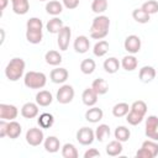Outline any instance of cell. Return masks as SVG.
Wrapping results in <instances>:
<instances>
[{
	"label": "cell",
	"instance_id": "1",
	"mask_svg": "<svg viewBox=\"0 0 158 158\" xmlns=\"http://www.w3.org/2000/svg\"><path fill=\"white\" fill-rule=\"evenodd\" d=\"M110 28V19L105 15H98L94 17L90 26V37L94 40H104Z\"/></svg>",
	"mask_w": 158,
	"mask_h": 158
},
{
	"label": "cell",
	"instance_id": "2",
	"mask_svg": "<svg viewBox=\"0 0 158 158\" xmlns=\"http://www.w3.org/2000/svg\"><path fill=\"white\" fill-rule=\"evenodd\" d=\"M25 67H26V63L22 58L20 57H15L12 58L6 68H5V75L6 78L10 80V81H17L22 78L23 73H25Z\"/></svg>",
	"mask_w": 158,
	"mask_h": 158
},
{
	"label": "cell",
	"instance_id": "3",
	"mask_svg": "<svg viewBox=\"0 0 158 158\" xmlns=\"http://www.w3.org/2000/svg\"><path fill=\"white\" fill-rule=\"evenodd\" d=\"M47 83V77L42 72L30 70L23 77V84L28 89H42Z\"/></svg>",
	"mask_w": 158,
	"mask_h": 158
},
{
	"label": "cell",
	"instance_id": "4",
	"mask_svg": "<svg viewBox=\"0 0 158 158\" xmlns=\"http://www.w3.org/2000/svg\"><path fill=\"white\" fill-rule=\"evenodd\" d=\"M74 94H75V93H74V89H73L72 85H69V84H63V85L58 89L56 99H57V101H58L59 104L65 105V104H69V102L73 101Z\"/></svg>",
	"mask_w": 158,
	"mask_h": 158
},
{
	"label": "cell",
	"instance_id": "5",
	"mask_svg": "<svg viewBox=\"0 0 158 158\" xmlns=\"http://www.w3.org/2000/svg\"><path fill=\"white\" fill-rule=\"evenodd\" d=\"M26 142L32 147H37L41 143H43L44 142V135H43L42 128L31 127L30 130H27V132H26Z\"/></svg>",
	"mask_w": 158,
	"mask_h": 158
},
{
	"label": "cell",
	"instance_id": "6",
	"mask_svg": "<svg viewBox=\"0 0 158 158\" xmlns=\"http://www.w3.org/2000/svg\"><path fill=\"white\" fill-rule=\"evenodd\" d=\"M146 136L149 139L157 141L158 142V116L156 115H151L146 118Z\"/></svg>",
	"mask_w": 158,
	"mask_h": 158
},
{
	"label": "cell",
	"instance_id": "7",
	"mask_svg": "<svg viewBox=\"0 0 158 158\" xmlns=\"http://www.w3.org/2000/svg\"><path fill=\"white\" fill-rule=\"evenodd\" d=\"M95 139V131L90 127H81L77 132V141L83 146H89Z\"/></svg>",
	"mask_w": 158,
	"mask_h": 158
},
{
	"label": "cell",
	"instance_id": "8",
	"mask_svg": "<svg viewBox=\"0 0 158 158\" xmlns=\"http://www.w3.org/2000/svg\"><path fill=\"white\" fill-rule=\"evenodd\" d=\"M58 38H57V44L59 47L60 51H67L69 47V42L72 38V30L69 26H63L62 30L57 33Z\"/></svg>",
	"mask_w": 158,
	"mask_h": 158
},
{
	"label": "cell",
	"instance_id": "9",
	"mask_svg": "<svg viewBox=\"0 0 158 158\" xmlns=\"http://www.w3.org/2000/svg\"><path fill=\"white\" fill-rule=\"evenodd\" d=\"M141 38L136 35H130L126 37L125 42H123V47L125 49L130 53V54H136L139 52L141 49Z\"/></svg>",
	"mask_w": 158,
	"mask_h": 158
},
{
	"label": "cell",
	"instance_id": "10",
	"mask_svg": "<svg viewBox=\"0 0 158 158\" xmlns=\"http://www.w3.org/2000/svg\"><path fill=\"white\" fill-rule=\"evenodd\" d=\"M19 110L11 104H0V118L6 121H12L17 117Z\"/></svg>",
	"mask_w": 158,
	"mask_h": 158
},
{
	"label": "cell",
	"instance_id": "11",
	"mask_svg": "<svg viewBox=\"0 0 158 158\" xmlns=\"http://www.w3.org/2000/svg\"><path fill=\"white\" fill-rule=\"evenodd\" d=\"M69 77V73L65 68H54L51 70V74H49V78L52 80V83L54 84H63L67 81Z\"/></svg>",
	"mask_w": 158,
	"mask_h": 158
},
{
	"label": "cell",
	"instance_id": "12",
	"mask_svg": "<svg viewBox=\"0 0 158 158\" xmlns=\"http://www.w3.org/2000/svg\"><path fill=\"white\" fill-rule=\"evenodd\" d=\"M40 109H38V104L37 102H26L22 105L21 107V115L25 118H35L38 116Z\"/></svg>",
	"mask_w": 158,
	"mask_h": 158
},
{
	"label": "cell",
	"instance_id": "13",
	"mask_svg": "<svg viewBox=\"0 0 158 158\" xmlns=\"http://www.w3.org/2000/svg\"><path fill=\"white\" fill-rule=\"evenodd\" d=\"M74 51L79 54H84L89 51L90 48V41L86 36L81 35V36H78L75 40H74Z\"/></svg>",
	"mask_w": 158,
	"mask_h": 158
},
{
	"label": "cell",
	"instance_id": "14",
	"mask_svg": "<svg viewBox=\"0 0 158 158\" xmlns=\"http://www.w3.org/2000/svg\"><path fill=\"white\" fill-rule=\"evenodd\" d=\"M98 96H99L98 93L90 86V88H86L83 91V94H81V101H83V104L85 106L91 107V106H94L98 102Z\"/></svg>",
	"mask_w": 158,
	"mask_h": 158
},
{
	"label": "cell",
	"instance_id": "15",
	"mask_svg": "<svg viewBox=\"0 0 158 158\" xmlns=\"http://www.w3.org/2000/svg\"><path fill=\"white\" fill-rule=\"evenodd\" d=\"M104 117V112L100 107H96V106H91L90 109L86 110L85 112V120L88 122H91V123H96L99 122L100 120H102Z\"/></svg>",
	"mask_w": 158,
	"mask_h": 158
},
{
	"label": "cell",
	"instance_id": "16",
	"mask_svg": "<svg viewBox=\"0 0 158 158\" xmlns=\"http://www.w3.org/2000/svg\"><path fill=\"white\" fill-rule=\"evenodd\" d=\"M138 77L142 83H151L156 78V69L151 65H144L139 69Z\"/></svg>",
	"mask_w": 158,
	"mask_h": 158
},
{
	"label": "cell",
	"instance_id": "17",
	"mask_svg": "<svg viewBox=\"0 0 158 158\" xmlns=\"http://www.w3.org/2000/svg\"><path fill=\"white\" fill-rule=\"evenodd\" d=\"M52 101H53V95L48 90H40L36 94V102L38 104V106H42V107L49 106Z\"/></svg>",
	"mask_w": 158,
	"mask_h": 158
},
{
	"label": "cell",
	"instance_id": "18",
	"mask_svg": "<svg viewBox=\"0 0 158 158\" xmlns=\"http://www.w3.org/2000/svg\"><path fill=\"white\" fill-rule=\"evenodd\" d=\"M44 149L48 153H57L60 148V142L56 136H48L43 142Z\"/></svg>",
	"mask_w": 158,
	"mask_h": 158
},
{
	"label": "cell",
	"instance_id": "19",
	"mask_svg": "<svg viewBox=\"0 0 158 158\" xmlns=\"http://www.w3.org/2000/svg\"><path fill=\"white\" fill-rule=\"evenodd\" d=\"M11 4H12V11L16 15H25L30 10L28 0H11Z\"/></svg>",
	"mask_w": 158,
	"mask_h": 158
},
{
	"label": "cell",
	"instance_id": "20",
	"mask_svg": "<svg viewBox=\"0 0 158 158\" xmlns=\"http://www.w3.org/2000/svg\"><path fill=\"white\" fill-rule=\"evenodd\" d=\"M121 67V62L116 57H110L104 62V69L109 74H115Z\"/></svg>",
	"mask_w": 158,
	"mask_h": 158
},
{
	"label": "cell",
	"instance_id": "21",
	"mask_svg": "<svg viewBox=\"0 0 158 158\" xmlns=\"http://www.w3.org/2000/svg\"><path fill=\"white\" fill-rule=\"evenodd\" d=\"M122 149H123L122 142H120L118 139H114V141L107 143V146H106V154L110 156V157H116V156L122 153Z\"/></svg>",
	"mask_w": 158,
	"mask_h": 158
},
{
	"label": "cell",
	"instance_id": "22",
	"mask_svg": "<svg viewBox=\"0 0 158 158\" xmlns=\"http://www.w3.org/2000/svg\"><path fill=\"white\" fill-rule=\"evenodd\" d=\"M44 59H46V63L47 64L53 65V67H57V65H59L62 63V54L58 51L51 49V51H48L44 54Z\"/></svg>",
	"mask_w": 158,
	"mask_h": 158
},
{
	"label": "cell",
	"instance_id": "23",
	"mask_svg": "<svg viewBox=\"0 0 158 158\" xmlns=\"http://www.w3.org/2000/svg\"><path fill=\"white\" fill-rule=\"evenodd\" d=\"M138 65V60L137 58L133 56V54H128V56H125L121 60V67L126 70V72H132L137 68Z\"/></svg>",
	"mask_w": 158,
	"mask_h": 158
},
{
	"label": "cell",
	"instance_id": "24",
	"mask_svg": "<svg viewBox=\"0 0 158 158\" xmlns=\"http://www.w3.org/2000/svg\"><path fill=\"white\" fill-rule=\"evenodd\" d=\"M37 123L41 128H51L54 123V117L52 114L49 112H43L38 116L37 118Z\"/></svg>",
	"mask_w": 158,
	"mask_h": 158
},
{
	"label": "cell",
	"instance_id": "25",
	"mask_svg": "<svg viewBox=\"0 0 158 158\" xmlns=\"http://www.w3.org/2000/svg\"><path fill=\"white\" fill-rule=\"evenodd\" d=\"M22 132V127L21 125L12 120V121H9V126H7V137L11 138V139H16Z\"/></svg>",
	"mask_w": 158,
	"mask_h": 158
},
{
	"label": "cell",
	"instance_id": "26",
	"mask_svg": "<svg viewBox=\"0 0 158 158\" xmlns=\"http://www.w3.org/2000/svg\"><path fill=\"white\" fill-rule=\"evenodd\" d=\"M91 88L98 93V95H104V94H106V93L109 91V84H107V81H106L105 79H102V78L95 79V80L93 81V84H91Z\"/></svg>",
	"mask_w": 158,
	"mask_h": 158
},
{
	"label": "cell",
	"instance_id": "27",
	"mask_svg": "<svg viewBox=\"0 0 158 158\" xmlns=\"http://www.w3.org/2000/svg\"><path fill=\"white\" fill-rule=\"evenodd\" d=\"M110 133H111V131H110L109 125L101 123V125H99V126L96 127V130H95V139H98L99 142H102V141H105L107 137H110Z\"/></svg>",
	"mask_w": 158,
	"mask_h": 158
},
{
	"label": "cell",
	"instance_id": "28",
	"mask_svg": "<svg viewBox=\"0 0 158 158\" xmlns=\"http://www.w3.org/2000/svg\"><path fill=\"white\" fill-rule=\"evenodd\" d=\"M132 17H133V20H135L136 22H138V23H147V22L151 20V15H149L148 12H146L142 7L135 9V10L132 11Z\"/></svg>",
	"mask_w": 158,
	"mask_h": 158
},
{
	"label": "cell",
	"instance_id": "29",
	"mask_svg": "<svg viewBox=\"0 0 158 158\" xmlns=\"http://www.w3.org/2000/svg\"><path fill=\"white\" fill-rule=\"evenodd\" d=\"M64 25H63V21L59 19V17H53V19H51L48 22H47V25H46V28H47V31L49 32V33H58L60 30H62V27H63Z\"/></svg>",
	"mask_w": 158,
	"mask_h": 158
},
{
	"label": "cell",
	"instance_id": "30",
	"mask_svg": "<svg viewBox=\"0 0 158 158\" xmlns=\"http://www.w3.org/2000/svg\"><path fill=\"white\" fill-rule=\"evenodd\" d=\"M109 47H110V46H109V42H107V41L100 40L99 42L95 43V46H94V48H93V53H94V56H96V57H104V56L107 53Z\"/></svg>",
	"mask_w": 158,
	"mask_h": 158
},
{
	"label": "cell",
	"instance_id": "31",
	"mask_svg": "<svg viewBox=\"0 0 158 158\" xmlns=\"http://www.w3.org/2000/svg\"><path fill=\"white\" fill-rule=\"evenodd\" d=\"M46 11H47V14H49L52 16H57L63 11V5L57 0L48 1L46 4Z\"/></svg>",
	"mask_w": 158,
	"mask_h": 158
},
{
	"label": "cell",
	"instance_id": "32",
	"mask_svg": "<svg viewBox=\"0 0 158 158\" xmlns=\"http://www.w3.org/2000/svg\"><path fill=\"white\" fill-rule=\"evenodd\" d=\"M43 38V33L40 30H26V40L32 44L41 43Z\"/></svg>",
	"mask_w": 158,
	"mask_h": 158
},
{
	"label": "cell",
	"instance_id": "33",
	"mask_svg": "<svg viewBox=\"0 0 158 158\" xmlns=\"http://www.w3.org/2000/svg\"><path fill=\"white\" fill-rule=\"evenodd\" d=\"M114 135H115V138L118 139L120 142H126L131 137V131L126 126H117L115 128Z\"/></svg>",
	"mask_w": 158,
	"mask_h": 158
},
{
	"label": "cell",
	"instance_id": "34",
	"mask_svg": "<svg viewBox=\"0 0 158 158\" xmlns=\"http://www.w3.org/2000/svg\"><path fill=\"white\" fill-rule=\"evenodd\" d=\"M95 68H96V63H95V60L91 59V58H85V59H83L81 63H80V70H81L83 74L89 75V74L94 73Z\"/></svg>",
	"mask_w": 158,
	"mask_h": 158
},
{
	"label": "cell",
	"instance_id": "35",
	"mask_svg": "<svg viewBox=\"0 0 158 158\" xmlns=\"http://www.w3.org/2000/svg\"><path fill=\"white\" fill-rule=\"evenodd\" d=\"M131 106L127 102H118L112 107V115L115 117H123L128 114Z\"/></svg>",
	"mask_w": 158,
	"mask_h": 158
},
{
	"label": "cell",
	"instance_id": "36",
	"mask_svg": "<svg viewBox=\"0 0 158 158\" xmlns=\"http://www.w3.org/2000/svg\"><path fill=\"white\" fill-rule=\"evenodd\" d=\"M62 156L64 158H78L79 153L73 143H65L62 147Z\"/></svg>",
	"mask_w": 158,
	"mask_h": 158
},
{
	"label": "cell",
	"instance_id": "37",
	"mask_svg": "<svg viewBox=\"0 0 158 158\" xmlns=\"http://www.w3.org/2000/svg\"><path fill=\"white\" fill-rule=\"evenodd\" d=\"M107 0H93L91 2V10L98 15H102L107 10Z\"/></svg>",
	"mask_w": 158,
	"mask_h": 158
},
{
	"label": "cell",
	"instance_id": "38",
	"mask_svg": "<svg viewBox=\"0 0 158 158\" xmlns=\"http://www.w3.org/2000/svg\"><path fill=\"white\" fill-rule=\"evenodd\" d=\"M143 118H144L143 115H141V114H138V112H136V111H132V110H130L128 114L126 115V121H127L131 126H137V125H139V123L143 121Z\"/></svg>",
	"mask_w": 158,
	"mask_h": 158
},
{
	"label": "cell",
	"instance_id": "39",
	"mask_svg": "<svg viewBox=\"0 0 158 158\" xmlns=\"http://www.w3.org/2000/svg\"><path fill=\"white\" fill-rule=\"evenodd\" d=\"M141 147L146 148L152 154L153 158L158 156V143H157V141H153V139H149L148 138V139H146V141L142 142V146Z\"/></svg>",
	"mask_w": 158,
	"mask_h": 158
},
{
	"label": "cell",
	"instance_id": "40",
	"mask_svg": "<svg viewBox=\"0 0 158 158\" xmlns=\"http://www.w3.org/2000/svg\"><path fill=\"white\" fill-rule=\"evenodd\" d=\"M141 7H142L146 12H148L149 15L157 14V12H158V1H156V0H148V1L143 2Z\"/></svg>",
	"mask_w": 158,
	"mask_h": 158
},
{
	"label": "cell",
	"instance_id": "41",
	"mask_svg": "<svg viewBox=\"0 0 158 158\" xmlns=\"http://www.w3.org/2000/svg\"><path fill=\"white\" fill-rule=\"evenodd\" d=\"M43 23L38 17H31L26 22V30H40L42 31Z\"/></svg>",
	"mask_w": 158,
	"mask_h": 158
},
{
	"label": "cell",
	"instance_id": "42",
	"mask_svg": "<svg viewBox=\"0 0 158 158\" xmlns=\"http://www.w3.org/2000/svg\"><path fill=\"white\" fill-rule=\"evenodd\" d=\"M130 110L136 111V112H138V114H141V115L144 116L147 114V104L143 100H137V101H135L131 105V109Z\"/></svg>",
	"mask_w": 158,
	"mask_h": 158
},
{
	"label": "cell",
	"instance_id": "43",
	"mask_svg": "<svg viewBox=\"0 0 158 158\" xmlns=\"http://www.w3.org/2000/svg\"><path fill=\"white\" fill-rule=\"evenodd\" d=\"M7 126H9V122L6 120L0 121V137L1 138L7 137Z\"/></svg>",
	"mask_w": 158,
	"mask_h": 158
},
{
	"label": "cell",
	"instance_id": "44",
	"mask_svg": "<svg viewBox=\"0 0 158 158\" xmlns=\"http://www.w3.org/2000/svg\"><path fill=\"white\" fill-rule=\"evenodd\" d=\"M62 1H63V5L69 10L77 9L79 6V0H62Z\"/></svg>",
	"mask_w": 158,
	"mask_h": 158
},
{
	"label": "cell",
	"instance_id": "45",
	"mask_svg": "<svg viewBox=\"0 0 158 158\" xmlns=\"http://www.w3.org/2000/svg\"><path fill=\"white\" fill-rule=\"evenodd\" d=\"M136 157H137V158H153L152 154H151L146 148H143V147H141V148L136 152Z\"/></svg>",
	"mask_w": 158,
	"mask_h": 158
},
{
	"label": "cell",
	"instance_id": "46",
	"mask_svg": "<svg viewBox=\"0 0 158 158\" xmlns=\"http://www.w3.org/2000/svg\"><path fill=\"white\" fill-rule=\"evenodd\" d=\"M94 157H100V152L96 148H89L84 153V158H94Z\"/></svg>",
	"mask_w": 158,
	"mask_h": 158
},
{
	"label": "cell",
	"instance_id": "47",
	"mask_svg": "<svg viewBox=\"0 0 158 158\" xmlns=\"http://www.w3.org/2000/svg\"><path fill=\"white\" fill-rule=\"evenodd\" d=\"M9 4V0H0V9H1V12H4V10L6 9Z\"/></svg>",
	"mask_w": 158,
	"mask_h": 158
},
{
	"label": "cell",
	"instance_id": "48",
	"mask_svg": "<svg viewBox=\"0 0 158 158\" xmlns=\"http://www.w3.org/2000/svg\"><path fill=\"white\" fill-rule=\"evenodd\" d=\"M40 1H46V0H40Z\"/></svg>",
	"mask_w": 158,
	"mask_h": 158
}]
</instances>
